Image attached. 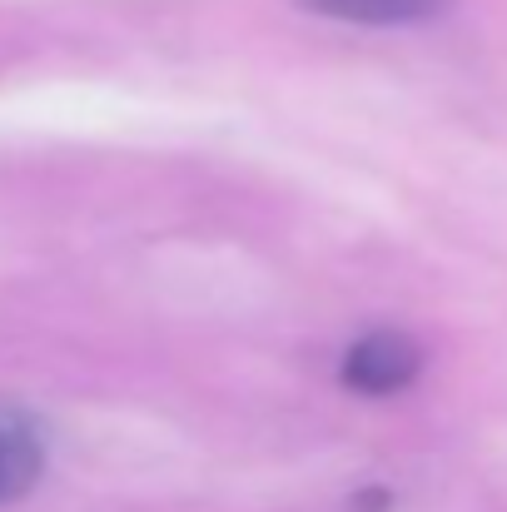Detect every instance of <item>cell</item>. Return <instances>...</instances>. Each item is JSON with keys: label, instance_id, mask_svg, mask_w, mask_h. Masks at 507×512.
I'll list each match as a JSON object with an SVG mask.
<instances>
[{"label": "cell", "instance_id": "1", "mask_svg": "<svg viewBox=\"0 0 507 512\" xmlns=\"http://www.w3.org/2000/svg\"><path fill=\"white\" fill-rule=\"evenodd\" d=\"M423 368V353L408 334H363V339L348 348L343 358V383L353 393H368V398H383V393H398L418 378Z\"/></svg>", "mask_w": 507, "mask_h": 512}, {"label": "cell", "instance_id": "2", "mask_svg": "<svg viewBox=\"0 0 507 512\" xmlns=\"http://www.w3.org/2000/svg\"><path fill=\"white\" fill-rule=\"evenodd\" d=\"M45 468V443L40 428L25 413H5L0 408V503H15L35 488Z\"/></svg>", "mask_w": 507, "mask_h": 512}, {"label": "cell", "instance_id": "3", "mask_svg": "<svg viewBox=\"0 0 507 512\" xmlns=\"http://www.w3.org/2000/svg\"><path fill=\"white\" fill-rule=\"evenodd\" d=\"M309 5L353 25H413L448 10V0H309Z\"/></svg>", "mask_w": 507, "mask_h": 512}]
</instances>
